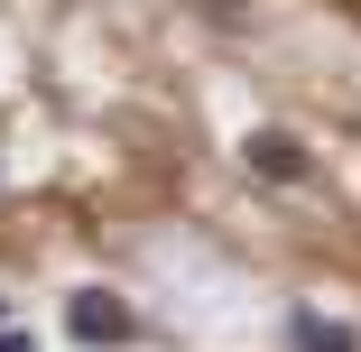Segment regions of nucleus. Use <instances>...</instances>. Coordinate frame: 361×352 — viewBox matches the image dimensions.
Instances as JSON below:
<instances>
[{"mask_svg": "<svg viewBox=\"0 0 361 352\" xmlns=\"http://www.w3.org/2000/svg\"><path fill=\"white\" fill-rule=\"evenodd\" d=\"M65 334L93 343V352H111V343H130V334H139V315H130L111 288H84V297H65Z\"/></svg>", "mask_w": 361, "mask_h": 352, "instance_id": "1", "label": "nucleus"}, {"mask_svg": "<svg viewBox=\"0 0 361 352\" xmlns=\"http://www.w3.org/2000/svg\"><path fill=\"white\" fill-rule=\"evenodd\" d=\"M241 158H250V176H269V186H306V176H315V158H306L297 130H250Z\"/></svg>", "mask_w": 361, "mask_h": 352, "instance_id": "2", "label": "nucleus"}, {"mask_svg": "<svg viewBox=\"0 0 361 352\" xmlns=\"http://www.w3.org/2000/svg\"><path fill=\"white\" fill-rule=\"evenodd\" d=\"M287 343L297 352H361V334L334 324V315H315V306H287Z\"/></svg>", "mask_w": 361, "mask_h": 352, "instance_id": "3", "label": "nucleus"}, {"mask_svg": "<svg viewBox=\"0 0 361 352\" xmlns=\"http://www.w3.org/2000/svg\"><path fill=\"white\" fill-rule=\"evenodd\" d=\"M0 352H37V343H28V334H10V324H0Z\"/></svg>", "mask_w": 361, "mask_h": 352, "instance_id": "4", "label": "nucleus"}, {"mask_svg": "<svg viewBox=\"0 0 361 352\" xmlns=\"http://www.w3.org/2000/svg\"><path fill=\"white\" fill-rule=\"evenodd\" d=\"M204 10H213V19H241V0H204Z\"/></svg>", "mask_w": 361, "mask_h": 352, "instance_id": "5", "label": "nucleus"}, {"mask_svg": "<svg viewBox=\"0 0 361 352\" xmlns=\"http://www.w3.org/2000/svg\"><path fill=\"white\" fill-rule=\"evenodd\" d=\"M0 324H10V297H0Z\"/></svg>", "mask_w": 361, "mask_h": 352, "instance_id": "6", "label": "nucleus"}]
</instances>
